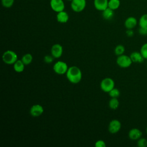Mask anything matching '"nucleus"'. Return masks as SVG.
<instances>
[{
    "instance_id": "nucleus-16",
    "label": "nucleus",
    "mask_w": 147,
    "mask_h": 147,
    "mask_svg": "<svg viewBox=\"0 0 147 147\" xmlns=\"http://www.w3.org/2000/svg\"><path fill=\"white\" fill-rule=\"evenodd\" d=\"M25 64L21 60H17L14 64H13V69L14 70L17 72H22L25 68Z\"/></svg>"
},
{
    "instance_id": "nucleus-19",
    "label": "nucleus",
    "mask_w": 147,
    "mask_h": 147,
    "mask_svg": "<svg viewBox=\"0 0 147 147\" xmlns=\"http://www.w3.org/2000/svg\"><path fill=\"white\" fill-rule=\"evenodd\" d=\"M21 60L24 63L25 65H28L30 64L33 60V56L32 54L28 53L25 55H24L21 58Z\"/></svg>"
},
{
    "instance_id": "nucleus-3",
    "label": "nucleus",
    "mask_w": 147,
    "mask_h": 147,
    "mask_svg": "<svg viewBox=\"0 0 147 147\" xmlns=\"http://www.w3.org/2000/svg\"><path fill=\"white\" fill-rule=\"evenodd\" d=\"M68 68L69 67H68L67 64L63 61H56L53 66V69L54 72L57 75H60L66 74Z\"/></svg>"
},
{
    "instance_id": "nucleus-17",
    "label": "nucleus",
    "mask_w": 147,
    "mask_h": 147,
    "mask_svg": "<svg viewBox=\"0 0 147 147\" xmlns=\"http://www.w3.org/2000/svg\"><path fill=\"white\" fill-rule=\"evenodd\" d=\"M114 14V10L109 7H107V9L102 11L103 18L106 20H111L113 17Z\"/></svg>"
},
{
    "instance_id": "nucleus-6",
    "label": "nucleus",
    "mask_w": 147,
    "mask_h": 147,
    "mask_svg": "<svg viewBox=\"0 0 147 147\" xmlns=\"http://www.w3.org/2000/svg\"><path fill=\"white\" fill-rule=\"evenodd\" d=\"M86 6V0H72L71 2L72 10L76 13L84 10Z\"/></svg>"
},
{
    "instance_id": "nucleus-24",
    "label": "nucleus",
    "mask_w": 147,
    "mask_h": 147,
    "mask_svg": "<svg viewBox=\"0 0 147 147\" xmlns=\"http://www.w3.org/2000/svg\"><path fill=\"white\" fill-rule=\"evenodd\" d=\"M14 2V0H1L2 6L6 8L11 7Z\"/></svg>"
},
{
    "instance_id": "nucleus-21",
    "label": "nucleus",
    "mask_w": 147,
    "mask_h": 147,
    "mask_svg": "<svg viewBox=\"0 0 147 147\" xmlns=\"http://www.w3.org/2000/svg\"><path fill=\"white\" fill-rule=\"evenodd\" d=\"M125 47L122 44H119V45H117L115 47V48H114V53L117 56H118L123 55L125 52Z\"/></svg>"
},
{
    "instance_id": "nucleus-28",
    "label": "nucleus",
    "mask_w": 147,
    "mask_h": 147,
    "mask_svg": "<svg viewBox=\"0 0 147 147\" xmlns=\"http://www.w3.org/2000/svg\"><path fill=\"white\" fill-rule=\"evenodd\" d=\"M106 146V144L105 142L102 140H99L96 141L95 143V147H105Z\"/></svg>"
},
{
    "instance_id": "nucleus-29",
    "label": "nucleus",
    "mask_w": 147,
    "mask_h": 147,
    "mask_svg": "<svg viewBox=\"0 0 147 147\" xmlns=\"http://www.w3.org/2000/svg\"><path fill=\"white\" fill-rule=\"evenodd\" d=\"M138 33L142 36L147 35V28L140 27L138 29Z\"/></svg>"
},
{
    "instance_id": "nucleus-27",
    "label": "nucleus",
    "mask_w": 147,
    "mask_h": 147,
    "mask_svg": "<svg viewBox=\"0 0 147 147\" xmlns=\"http://www.w3.org/2000/svg\"><path fill=\"white\" fill-rule=\"evenodd\" d=\"M53 59H54V57H53V56L52 55H45L44 57V62L47 64H50V63H52L53 61Z\"/></svg>"
},
{
    "instance_id": "nucleus-10",
    "label": "nucleus",
    "mask_w": 147,
    "mask_h": 147,
    "mask_svg": "<svg viewBox=\"0 0 147 147\" xmlns=\"http://www.w3.org/2000/svg\"><path fill=\"white\" fill-rule=\"evenodd\" d=\"M44 113V108L40 104L33 105L30 109V114L32 117H37L41 115Z\"/></svg>"
},
{
    "instance_id": "nucleus-2",
    "label": "nucleus",
    "mask_w": 147,
    "mask_h": 147,
    "mask_svg": "<svg viewBox=\"0 0 147 147\" xmlns=\"http://www.w3.org/2000/svg\"><path fill=\"white\" fill-rule=\"evenodd\" d=\"M2 58L3 61L5 64L11 65L18 60V56L13 51L7 50L3 52Z\"/></svg>"
},
{
    "instance_id": "nucleus-23",
    "label": "nucleus",
    "mask_w": 147,
    "mask_h": 147,
    "mask_svg": "<svg viewBox=\"0 0 147 147\" xmlns=\"http://www.w3.org/2000/svg\"><path fill=\"white\" fill-rule=\"evenodd\" d=\"M108 93L111 98H118L120 95V91L115 87L113 88Z\"/></svg>"
},
{
    "instance_id": "nucleus-1",
    "label": "nucleus",
    "mask_w": 147,
    "mask_h": 147,
    "mask_svg": "<svg viewBox=\"0 0 147 147\" xmlns=\"http://www.w3.org/2000/svg\"><path fill=\"white\" fill-rule=\"evenodd\" d=\"M67 79L72 84H78L82 78V72L80 69L76 66L69 67L66 73Z\"/></svg>"
},
{
    "instance_id": "nucleus-31",
    "label": "nucleus",
    "mask_w": 147,
    "mask_h": 147,
    "mask_svg": "<svg viewBox=\"0 0 147 147\" xmlns=\"http://www.w3.org/2000/svg\"><path fill=\"white\" fill-rule=\"evenodd\" d=\"M146 134H147V127H146Z\"/></svg>"
},
{
    "instance_id": "nucleus-30",
    "label": "nucleus",
    "mask_w": 147,
    "mask_h": 147,
    "mask_svg": "<svg viewBox=\"0 0 147 147\" xmlns=\"http://www.w3.org/2000/svg\"><path fill=\"white\" fill-rule=\"evenodd\" d=\"M126 34L127 36H128L129 37H131L134 35V32L132 29H127L126 32Z\"/></svg>"
},
{
    "instance_id": "nucleus-26",
    "label": "nucleus",
    "mask_w": 147,
    "mask_h": 147,
    "mask_svg": "<svg viewBox=\"0 0 147 147\" xmlns=\"http://www.w3.org/2000/svg\"><path fill=\"white\" fill-rule=\"evenodd\" d=\"M140 52L145 58V59H147V42L143 44L140 49Z\"/></svg>"
},
{
    "instance_id": "nucleus-13",
    "label": "nucleus",
    "mask_w": 147,
    "mask_h": 147,
    "mask_svg": "<svg viewBox=\"0 0 147 147\" xmlns=\"http://www.w3.org/2000/svg\"><path fill=\"white\" fill-rule=\"evenodd\" d=\"M138 22L134 17H129L126 19L124 22V25L127 29H133L136 27Z\"/></svg>"
},
{
    "instance_id": "nucleus-20",
    "label": "nucleus",
    "mask_w": 147,
    "mask_h": 147,
    "mask_svg": "<svg viewBox=\"0 0 147 147\" xmlns=\"http://www.w3.org/2000/svg\"><path fill=\"white\" fill-rule=\"evenodd\" d=\"M121 4L119 0H109L108 2V7L115 10L119 7Z\"/></svg>"
},
{
    "instance_id": "nucleus-22",
    "label": "nucleus",
    "mask_w": 147,
    "mask_h": 147,
    "mask_svg": "<svg viewBox=\"0 0 147 147\" xmlns=\"http://www.w3.org/2000/svg\"><path fill=\"white\" fill-rule=\"evenodd\" d=\"M140 27L147 28V14H144L141 16L138 21Z\"/></svg>"
},
{
    "instance_id": "nucleus-14",
    "label": "nucleus",
    "mask_w": 147,
    "mask_h": 147,
    "mask_svg": "<svg viewBox=\"0 0 147 147\" xmlns=\"http://www.w3.org/2000/svg\"><path fill=\"white\" fill-rule=\"evenodd\" d=\"M130 57L133 63H141L145 60V58L143 57V56L142 55L140 52H137V51L133 52L130 55Z\"/></svg>"
},
{
    "instance_id": "nucleus-5",
    "label": "nucleus",
    "mask_w": 147,
    "mask_h": 147,
    "mask_svg": "<svg viewBox=\"0 0 147 147\" xmlns=\"http://www.w3.org/2000/svg\"><path fill=\"white\" fill-rule=\"evenodd\" d=\"M100 87L103 91L108 93L115 87V82L110 78H104L100 83Z\"/></svg>"
},
{
    "instance_id": "nucleus-8",
    "label": "nucleus",
    "mask_w": 147,
    "mask_h": 147,
    "mask_svg": "<svg viewBox=\"0 0 147 147\" xmlns=\"http://www.w3.org/2000/svg\"><path fill=\"white\" fill-rule=\"evenodd\" d=\"M121 128V123L118 119L111 120L108 126L109 131L111 134H115L118 133Z\"/></svg>"
},
{
    "instance_id": "nucleus-11",
    "label": "nucleus",
    "mask_w": 147,
    "mask_h": 147,
    "mask_svg": "<svg viewBox=\"0 0 147 147\" xmlns=\"http://www.w3.org/2000/svg\"><path fill=\"white\" fill-rule=\"evenodd\" d=\"M142 133L138 128H133L128 133L129 138L131 140H138L142 137Z\"/></svg>"
},
{
    "instance_id": "nucleus-32",
    "label": "nucleus",
    "mask_w": 147,
    "mask_h": 147,
    "mask_svg": "<svg viewBox=\"0 0 147 147\" xmlns=\"http://www.w3.org/2000/svg\"><path fill=\"white\" fill-rule=\"evenodd\" d=\"M67 1H70V2H71L72 0H67Z\"/></svg>"
},
{
    "instance_id": "nucleus-25",
    "label": "nucleus",
    "mask_w": 147,
    "mask_h": 147,
    "mask_svg": "<svg viewBox=\"0 0 147 147\" xmlns=\"http://www.w3.org/2000/svg\"><path fill=\"white\" fill-rule=\"evenodd\" d=\"M137 146L138 147H146L147 146V140L145 138L141 137L137 141Z\"/></svg>"
},
{
    "instance_id": "nucleus-4",
    "label": "nucleus",
    "mask_w": 147,
    "mask_h": 147,
    "mask_svg": "<svg viewBox=\"0 0 147 147\" xmlns=\"http://www.w3.org/2000/svg\"><path fill=\"white\" fill-rule=\"evenodd\" d=\"M116 62L119 67L124 68L129 67L133 63L130 56H127L124 54L118 56L117 58Z\"/></svg>"
},
{
    "instance_id": "nucleus-18",
    "label": "nucleus",
    "mask_w": 147,
    "mask_h": 147,
    "mask_svg": "<svg viewBox=\"0 0 147 147\" xmlns=\"http://www.w3.org/2000/svg\"><path fill=\"white\" fill-rule=\"evenodd\" d=\"M119 105L118 98H111L109 102V106L112 110H116Z\"/></svg>"
},
{
    "instance_id": "nucleus-15",
    "label": "nucleus",
    "mask_w": 147,
    "mask_h": 147,
    "mask_svg": "<svg viewBox=\"0 0 147 147\" xmlns=\"http://www.w3.org/2000/svg\"><path fill=\"white\" fill-rule=\"evenodd\" d=\"M56 20L57 22L61 24H64L68 22L69 20V16L66 11L63 10L57 13Z\"/></svg>"
},
{
    "instance_id": "nucleus-7",
    "label": "nucleus",
    "mask_w": 147,
    "mask_h": 147,
    "mask_svg": "<svg viewBox=\"0 0 147 147\" xmlns=\"http://www.w3.org/2000/svg\"><path fill=\"white\" fill-rule=\"evenodd\" d=\"M50 6L51 9L56 13L63 11L65 8L64 2L63 0H51Z\"/></svg>"
},
{
    "instance_id": "nucleus-9",
    "label": "nucleus",
    "mask_w": 147,
    "mask_h": 147,
    "mask_svg": "<svg viewBox=\"0 0 147 147\" xmlns=\"http://www.w3.org/2000/svg\"><path fill=\"white\" fill-rule=\"evenodd\" d=\"M63 52V48L61 45L60 44H55L52 46L51 49V53L54 58H60L62 56Z\"/></svg>"
},
{
    "instance_id": "nucleus-12",
    "label": "nucleus",
    "mask_w": 147,
    "mask_h": 147,
    "mask_svg": "<svg viewBox=\"0 0 147 147\" xmlns=\"http://www.w3.org/2000/svg\"><path fill=\"white\" fill-rule=\"evenodd\" d=\"M108 0H94V5L96 10L102 11L108 7Z\"/></svg>"
}]
</instances>
